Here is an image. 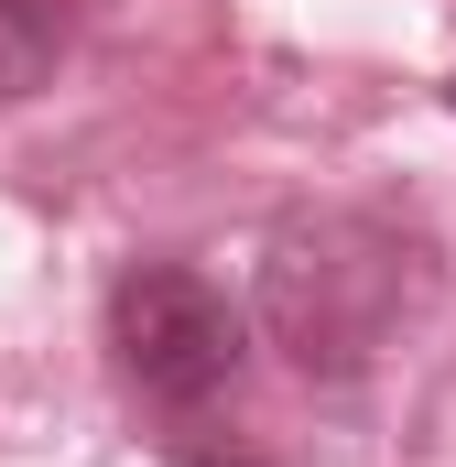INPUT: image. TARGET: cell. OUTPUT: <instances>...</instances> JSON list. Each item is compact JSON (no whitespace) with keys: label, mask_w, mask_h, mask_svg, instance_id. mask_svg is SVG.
Masks as SVG:
<instances>
[{"label":"cell","mask_w":456,"mask_h":467,"mask_svg":"<svg viewBox=\"0 0 456 467\" xmlns=\"http://www.w3.org/2000/svg\"><path fill=\"white\" fill-rule=\"evenodd\" d=\"M109 358H119V380L152 413L196 424L239 380V358H250V316L228 305V283H207L196 261H130L109 283Z\"/></svg>","instance_id":"6da1fadb"},{"label":"cell","mask_w":456,"mask_h":467,"mask_svg":"<svg viewBox=\"0 0 456 467\" xmlns=\"http://www.w3.org/2000/svg\"><path fill=\"white\" fill-rule=\"evenodd\" d=\"M391 305H402V239L369 229V218H316V229L283 239L272 272H261L272 337L305 358V369H337V380L380 348Z\"/></svg>","instance_id":"7a4b0ae2"},{"label":"cell","mask_w":456,"mask_h":467,"mask_svg":"<svg viewBox=\"0 0 456 467\" xmlns=\"http://www.w3.org/2000/svg\"><path fill=\"white\" fill-rule=\"evenodd\" d=\"M88 11H98V0H0V99L44 88V66L77 44Z\"/></svg>","instance_id":"3957f363"},{"label":"cell","mask_w":456,"mask_h":467,"mask_svg":"<svg viewBox=\"0 0 456 467\" xmlns=\"http://www.w3.org/2000/svg\"><path fill=\"white\" fill-rule=\"evenodd\" d=\"M163 446H174V467H261L250 446H228V457H218V435H207V424H174Z\"/></svg>","instance_id":"277c9868"},{"label":"cell","mask_w":456,"mask_h":467,"mask_svg":"<svg viewBox=\"0 0 456 467\" xmlns=\"http://www.w3.org/2000/svg\"><path fill=\"white\" fill-rule=\"evenodd\" d=\"M446 109H456V77H446Z\"/></svg>","instance_id":"5b68a950"}]
</instances>
